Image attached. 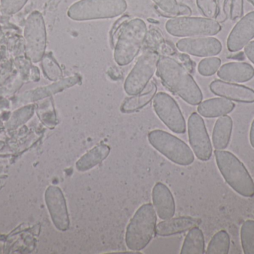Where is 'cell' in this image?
<instances>
[{
	"label": "cell",
	"mask_w": 254,
	"mask_h": 254,
	"mask_svg": "<svg viewBox=\"0 0 254 254\" xmlns=\"http://www.w3.org/2000/svg\"><path fill=\"white\" fill-rule=\"evenodd\" d=\"M254 37V11L247 13L236 24L227 40L228 49L237 52L243 49Z\"/></svg>",
	"instance_id": "cell-14"
},
{
	"label": "cell",
	"mask_w": 254,
	"mask_h": 254,
	"mask_svg": "<svg viewBox=\"0 0 254 254\" xmlns=\"http://www.w3.org/2000/svg\"><path fill=\"white\" fill-rule=\"evenodd\" d=\"M221 64H222V61L220 58L217 57H210V58L207 57L201 60L198 64V73L201 76H206V77L213 76L220 68Z\"/></svg>",
	"instance_id": "cell-27"
},
{
	"label": "cell",
	"mask_w": 254,
	"mask_h": 254,
	"mask_svg": "<svg viewBox=\"0 0 254 254\" xmlns=\"http://www.w3.org/2000/svg\"><path fill=\"white\" fill-rule=\"evenodd\" d=\"M162 11L170 16H179V4L176 0H152Z\"/></svg>",
	"instance_id": "cell-30"
},
{
	"label": "cell",
	"mask_w": 254,
	"mask_h": 254,
	"mask_svg": "<svg viewBox=\"0 0 254 254\" xmlns=\"http://www.w3.org/2000/svg\"><path fill=\"white\" fill-rule=\"evenodd\" d=\"M231 247V239L229 234L225 231L216 233L207 246V254H228Z\"/></svg>",
	"instance_id": "cell-24"
},
{
	"label": "cell",
	"mask_w": 254,
	"mask_h": 254,
	"mask_svg": "<svg viewBox=\"0 0 254 254\" xmlns=\"http://www.w3.org/2000/svg\"><path fill=\"white\" fill-rule=\"evenodd\" d=\"M218 77L230 83H245L254 77V68L245 62H231L224 64L218 70Z\"/></svg>",
	"instance_id": "cell-18"
},
{
	"label": "cell",
	"mask_w": 254,
	"mask_h": 254,
	"mask_svg": "<svg viewBox=\"0 0 254 254\" xmlns=\"http://www.w3.org/2000/svg\"><path fill=\"white\" fill-rule=\"evenodd\" d=\"M181 58H182V61L185 63L184 67L187 69L188 72L191 73L193 70V64H192L190 58L187 55H181Z\"/></svg>",
	"instance_id": "cell-36"
},
{
	"label": "cell",
	"mask_w": 254,
	"mask_h": 254,
	"mask_svg": "<svg viewBox=\"0 0 254 254\" xmlns=\"http://www.w3.org/2000/svg\"><path fill=\"white\" fill-rule=\"evenodd\" d=\"M232 131L233 119L231 116L225 115L219 117L215 123L212 136L213 147L216 150L227 149L231 141Z\"/></svg>",
	"instance_id": "cell-20"
},
{
	"label": "cell",
	"mask_w": 254,
	"mask_h": 254,
	"mask_svg": "<svg viewBox=\"0 0 254 254\" xmlns=\"http://www.w3.org/2000/svg\"><path fill=\"white\" fill-rule=\"evenodd\" d=\"M242 247L245 254H254V221L247 220L240 231Z\"/></svg>",
	"instance_id": "cell-25"
},
{
	"label": "cell",
	"mask_w": 254,
	"mask_h": 254,
	"mask_svg": "<svg viewBox=\"0 0 254 254\" xmlns=\"http://www.w3.org/2000/svg\"><path fill=\"white\" fill-rule=\"evenodd\" d=\"M156 92L157 86L155 84L149 82L140 93L131 95V97L125 100L121 106V111L122 113H130L143 108L153 99Z\"/></svg>",
	"instance_id": "cell-22"
},
{
	"label": "cell",
	"mask_w": 254,
	"mask_h": 254,
	"mask_svg": "<svg viewBox=\"0 0 254 254\" xmlns=\"http://www.w3.org/2000/svg\"><path fill=\"white\" fill-rule=\"evenodd\" d=\"M46 201L55 226L60 231H67L69 228V216L62 191L56 186H51L46 193Z\"/></svg>",
	"instance_id": "cell-13"
},
{
	"label": "cell",
	"mask_w": 254,
	"mask_h": 254,
	"mask_svg": "<svg viewBox=\"0 0 254 254\" xmlns=\"http://www.w3.org/2000/svg\"><path fill=\"white\" fill-rule=\"evenodd\" d=\"M111 152V148L106 144H99L88 151L76 163L79 171H86L95 168L103 162Z\"/></svg>",
	"instance_id": "cell-21"
},
{
	"label": "cell",
	"mask_w": 254,
	"mask_h": 254,
	"mask_svg": "<svg viewBox=\"0 0 254 254\" xmlns=\"http://www.w3.org/2000/svg\"><path fill=\"white\" fill-rule=\"evenodd\" d=\"M215 95L240 103H254V90L252 88L222 80H215L210 85Z\"/></svg>",
	"instance_id": "cell-15"
},
{
	"label": "cell",
	"mask_w": 254,
	"mask_h": 254,
	"mask_svg": "<svg viewBox=\"0 0 254 254\" xmlns=\"http://www.w3.org/2000/svg\"><path fill=\"white\" fill-rule=\"evenodd\" d=\"M201 223V219L189 216L171 218L156 225L155 234L159 237H170L189 231L195 227L199 226Z\"/></svg>",
	"instance_id": "cell-17"
},
{
	"label": "cell",
	"mask_w": 254,
	"mask_h": 254,
	"mask_svg": "<svg viewBox=\"0 0 254 254\" xmlns=\"http://www.w3.org/2000/svg\"><path fill=\"white\" fill-rule=\"evenodd\" d=\"M155 213L161 220L171 219L176 213V203L173 194L164 183L158 182L152 192Z\"/></svg>",
	"instance_id": "cell-16"
},
{
	"label": "cell",
	"mask_w": 254,
	"mask_h": 254,
	"mask_svg": "<svg viewBox=\"0 0 254 254\" xmlns=\"http://www.w3.org/2000/svg\"><path fill=\"white\" fill-rule=\"evenodd\" d=\"M176 47L184 53L196 57H213L222 50V43L212 37L183 38L176 43Z\"/></svg>",
	"instance_id": "cell-12"
},
{
	"label": "cell",
	"mask_w": 254,
	"mask_h": 254,
	"mask_svg": "<svg viewBox=\"0 0 254 254\" xmlns=\"http://www.w3.org/2000/svg\"><path fill=\"white\" fill-rule=\"evenodd\" d=\"M25 54L30 61H41L46 49V29L41 13L35 10L27 18L24 30Z\"/></svg>",
	"instance_id": "cell-9"
},
{
	"label": "cell",
	"mask_w": 254,
	"mask_h": 254,
	"mask_svg": "<svg viewBox=\"0 0 254 254\" xmlns=\"http://www.w3.org/2000/svg\"><path fill=\"white\" fill-rule=\"evenodd\" d=\"M188 137L194 155L201 161H208L213 155V147L204 119L192 113L188 119Z\"/></svg>",
	"instance_id": "cell-11"
},
{
	"label": "cell",
	"mask_w": 254,
	"mask_h": 254,
	"mask_svg": "<svg viewBox=\"0 0 254 254\" xmlns=\"http://www.w3.org/2000/svg\"><path fill=\"white\" fill-rule=\"evenodd\" d=\"M169 34L175 37H210L220 32L222 26L218 21L207 17L180 16L169 19L165 25Z\"/></svg>",
	"instance_id": "cell-7"
},
{
	"label": "cell",
	"mask_w": 254,
	"mask_h": 254,
	"mask_svg": "<svg viewBox=\"0 0 254 254\" xmlns=\"http://www.w3.org/2000/svg\"><path fill=\"white\" fill-rule=\"evenodd\" d=\"M148 140L154 149L174 164L186 167L194 162L195 156L190 148L167 131L153 130L148 134Z\"/></svg>",
	"instance_id": "cell-6"
},
{
	"label": "cell",
	"mask_w": 254,
	"mask_h": 254,
	"mask_svg": "<svg viewBox=\"0 0 254 254\" xmlns=\"http://www.w3.org/2000/svg\"><path fill=\"white\" fill-rule=\"evenodd\" d=\"M157 216L153 205L143 204L127 225L125 242L132 252H140L149 244L155 234Z\"/></svg>",
	"instance_id": "cell-4"
},
{
	"label": "cell",
	"mask_w": 254,
	"mask_h": 254,
	"mask_svg": "<svg viewBox=\"0 0 254 254\" xmlns=\"http://www.w3.org/2000/svg\"><path fill=\"white\" fill-rule=\"evenodd\" d=\"M218 168L228 185L245 198L254 196V182L243 163L228 151L216 150Z\"/></svg>",
	"instance_id": "cell-2"
},
{
	"label": "cell",
	"mask_w": 254,
	"mask_h": 254,
	"mask_svg": "<svg viewBox=\"0 0 254 254\" xmlns=\"http://www.w3.org/2000/svg\"><path fill=\"white\" fill-rule=\"evenodd\" d=\"M153 109L163 123L173 132H186V122L182 110L174 98L169 94L159 92L153 98Z\"/></svg>",
	"instance_id": "cell-10"
},
{
	"label": "cell",
	"mask_w": 254,
	"mask_h": 254,
	"mask_svg": "<svg viewBox=\"0 0 254 254\" xmlns=\"http://www.w3.org/2000/svg\"><path fill=\"white\" fill-rule=\"evenodd\" d=\"M205 253V241L202 231L198 227L190 230L182 246V254H203Z\"/></svg>",
	"instance_id": "cell-23"
},
{
	"label": "cell",
	"mask_w": 254,
	"mask_h": 254,
	"mask_svg": "<svg viewBox=\"0 0 254 254\" xmlns=\"http://www.w3.org/2000/svg\"><path fill=\"white\" fill-rule=\"evenodd\" d=\"M127 9L125 0H79L67 11L74 21L110 19L123 14Z\"/></svg>",
	"instance_id": "cell-5"
},
{
	"label": "cell",
	"mask_w": 254,
	"mask_h": 254,
	"mask_svg": "<svg viewBox=\"0 0 254 254\" xmlns=\"http://www.w3.org/2000/svg\"><path fill=\"white\" fill-rule=\"evenodd\" d=\"M236 105L231 100L225 98H213L201 101L198 104V113L205 118H216L231 113Z\"/></svg>",
	"instance_id": "cell-19"
},
{
	"label": "cell",
	"mask_w": 254,
	"mask_h": 254,
	"mask_svg": "<svg viewBox=\"0 0 254 254\" xmlns=\"http://www.w3.org/2000/svg\"><path fill=\"white\" fill-rule=\"evenodd\" d=\"M157 73L172 92L188 104L198 105L202 101L203 94L199 86L183 64L174 58L160 57Z\"/></svg>",
	"instance_id": "cell-1"
},
{
	"label": "cell",
	"mask_w": 254,
	"mask_h": 254,
	"mask_svg": "<svg viewBox=\"0 0 254 254\" xmlns=\"http://www.w3.org/2000/svg\"><path fill=\"white\" fill-rule=\"evenodd\" d=\"M196 4L206 17L214 19L218 16L219 7L216 0H196Z\"/></svg>",
	"instance_id": "cell-28"
},
{
	"label": "cell",
	"mask_w": 254,
	"mask_h": 254,
	"mask_svg": "<svg viewBox=\"0 0 254 254\" xmlns=\"http://www.w3.org/2000/svg\"><path fill=\"white\" fill-rule=\"evenodd\" d=\"M249 1L254 6V0H249Z\"/></svg>",
	"instance_id": "cell-38"
},
{
	"label": "cell",
	"mask_w": 254,
	"mask_h": 254,
	"mask_svg": "<svg viewBox=\"0 0 254 254\" xmlns=\"http://www.w3.org/2000/svg\"><path fill=\"white\" fill-rule=\"evenodd\" d=\"M192 14V10L189 6L185 4H179V16H189Z\"/></svg>",
	"instance_id": "cell-35"
},
{
	"label": "cell",
	"mask_w": 254,
	"mask_h": 254,
	"mask_svg": "<svg viewBox=\"0 0 254 254\" xmlns=\"http://www.w3.org/2000/svg\"><path fill=\"white\" fill-rule=\"evenodd\" d=\"M147 34V27L141 19L135 18L125 22L115 44L116 62L119 66L129 64L138 55Z\"/></svg>",
	"instance_id": "cell-3"
},
{
	"label": "cell",
	"mask_w": 254,
	"mask_h": 254,
	"mask_svg": "<svg viewBox=\"0 0 254 254\" xmlns=\"http://www.w3.org/2000/svg\"><path fill=\"white\" fill-rule=\"evenodd\" d=\"M160 57L154 49H148L139 57L125 80V90L127 95H137L146 88L157 71Z\"/></svg>",
	"instance_id": "cell-8"
},
{
	"label": "cell",
	"mask_w": 254,
	"mask_h": 254,
	"mask_svg": "<svg viewBox=\"0 0 254 254\" xmlns=\"http://www.w3.org/2000/svg\"><path fill=\"white\" fill-rule=\"evenodd\" d=\"M42 67L46 77L51 81L61 80L63 77V70L51 54L44 55L42 58Z\"/></svg>",
	"instance_id": "cell-26"
},
{
	"label": "cell",
	"mask_w": 254,
	"mask_h": 254,
	"mask_svg": "<svg viewBox=\"0 0 254 254\" xmlns=\"http://www.w3.org/2000/svg\"><path fill=\"white\" fill-rule=\"evenodd\" d=\"M231 4H232V0H224L223 17L225 20H226L228 17H230L231 11Z\"/></svg>",
	"instance_id": "cell-34"
},
{
	"label": "cell",
	"mask_w": 254,
	"mask_h": 254,
	"mask_svg": "<svg viewBox=\"0 0 254 254\" xmlns=\"http://www.w3.org/2000/svg\"><path fill=\"white\" fill-rule=\"evenodd\" d=\"M127 20H128V16H122L119 20L116 21V23L113 25V28H112L111 30V33H110V39H111L112 46H115L119 31H120L122 25H123L124 23L127 22Z\"/></svg>",
	"instance_id": "cell-32"
},
{
	"label": "cell",
	"mask_w": 254,
	"mask_h": 254,
	"mask_svg": "<svg viewBox=\"0 0 254 254\" xmlns=\"http://www.w3.org/2000/svg\"><path fill=\"white\" fill-rule=\"evenodd\" d=\"M250 143L252 148L254 149V119L252 124L250 131Z\"/></svg>",
	"instance_id": "cell-37"
},
{
	"label": "cell",
	"mask_w": 254,
	"mask_h": 254,
	"mask_svg": "<svg viewBox=\"0 0 254 254\" xmlns=\"http://www.w3.org/2000/svg\"><path fill=\"white\" fill-rule=\"evenodd\" d=\"M245 53L247 58L254 64V40L249 42L245 46Z\"/></svg>",
	"instance_id": "cell-33"
},
{
	"label": "cell",
	"mask_w": 254,
	"mask_h": 254,
	"mask_svg": "<svg viewBox=\"0 0 254 254\" xmlns=\"http://www.w3.org/2000/svg\"><path fill=\"white\" fill-rule=\"evenodd\" d=\"M244 13V0H232L230 18L232 20H237L243 16Z\"/></svg>",
	"instance_id": "cell-31"
},
{
	"label": "cell",
	"mask_w": 254,
	"mask_h": 254,
	"mask_svg": "<svg viewBox=\"0 0 254 254\" xmlns=\"http://www.w3.org/2000/svg\"><path fill=\"white\" fill-rule=\"evenodd\" d=\"M27 1L28 0H1L0 9L4 14H14L23 7Z\"/></svg>",
	"instance_id": "cell-29"
}]
</instances>
